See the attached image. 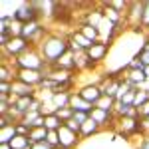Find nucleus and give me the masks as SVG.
Segmentation results:
<instances>
[{
  "label": "nucleus",
  "mask_w": 149,
  "mask_h": 149,
  "mask_svg": "<svg viewBox=\"0 0 149 149\" xmlns=\"http://www.w3.org/2000/svg\"><path fill=\"white\" fill-rule=\"evenodd\" d=\"M90 117H92V119H93V121H95L100 127L107 125V123H111V121H115V119H117V117H115V113L103 111V109H100V107H93L92 113H90Z\"/></svg>",
  "instance_id": "nucleus-11"
},
{
  "label": "nucleus",
  "mask_w": 149,
  "mask_h": 149,
  "mask_svg": "<svg viewBox=\"0 0 149 149\" xmlns=\"http://www.w3.org/2000/svg\"><path fill=\"white\" fill-rule=\"evenodd\" d=\"M137 58L141 60V64H143L145 68L149 66V42H147V44H143V46L139 48V54H137Z\"/></svg>",
  "instance_id": "nucleus-23"
},
{
  "label": "nucleus",
  "mask_w": 149,
  "mask_h": 149,
  "mask_svg": "<svg viewBox=\"0 0 149 149\" xmlns=\"http://www.w3.org/2000/svg\"><path fill=\"white\" fill-rule=\"evenodd\" d=\"M30 145H32L30 139L24 137V135H16V137L10 141V147L12 149H26V147H30Z\"/></svg>",
  "instance_id": "nucleus-21"
},
{
  "label": "nucleus",
  "mask_w": 149,
  "mask_h": 149,
  "mask_svg": "<svg viewBox=\"0 0 149 149\" xmlns=\"http://www.w3.org/2000/svg\"><path fill=\"white\" fill-rule=\"evenodd\" d=\"M12 16H14V20H18L20 24H28V22L38 20L40 12H38L34 2H24V4H20L16 10L12 12Z\"/></svg>",
  "instance_id": "nucleus-3"
},
{
  "label": "nucleus",
  "mask_w": 149,
  "mask_h": 149,
  "mask_svg": "<svg viewBox=\"0 0 149 149\" xmlns=\"http://www.w3.org/2000/svg\"><path fill=\"white\" fill-rule=\"evenodd\" d=\"M46 137H48V129L46 127H34V129H30V133H28V139H30L32 145H34V143L46 141Z\"/></svg>",
  "instance_id": "nucleus-15"
},
{
  "label": "nucleus",
  "mask_w": 149,
  "mask_h": 149,
  "mask_svg": "<svg viewBox=\"0 0 149 149\" xmlns=\"http://www.w3.org/2000/svg\"><path fill=\"white\" fill-rule=\"evenodd\" d=\"M70 107H72L74 111H81V113H92V109H93L92 103H88L78 92H72V97H70Z\"/></svg>",
  "instance_id": "nucleus-10"
},
{
  "label": "nucleus",
  "mask_w": 149,
  "mask_h": 149,
  "mask_svg": "<svg viewBox=\"0 0 149 149\" xmlns=\"http://www.w3.org/2000/svg\"><path fill=\"white\" fill-rule=\"evenodd\" d=\"M93 107H100V109H103V111L113 113V109H115V100H113V97H109V95H102V100L95 103Z\"/></svg>",
  "instance_id": "nucleus-19"
},
{
  "label": "nucleus",
  "mask_w": 149,
  "mask_h": 149,
  "mask_svg": "<svg viewBox=\"0 0 149 149\" xmlns=\"http://www.w3.org/2000/svg\"><path fill=\"white\" fill-rule=\"evenodd\" d=\"M76 123H80V125H84L88 119H90V113H81V111H74V117H72Z\"/></svg>",
  "instance_id": "nucleus-27"
},
{
  "label": "nucleus",
  "mask_w": 149,
  "mask_h": 149,
  "mask_svg": "<svg viewBox=\"0 0 149 149\" xmlns=\"http://www.w3.org/2000/svg\"><path fill=\"white\" fill-rule=\"evenodd\" d=\"M16 80L30 86V88H40V84L44 81V72H36V70H16Z\"/></svg>",
  "instance_id": "nucleus-6"
},
{
  "label": "nucleus",
  "mask_w": 149,
  "mask_h": 149,
  "mask_svg": "<svg viewBox=\"0 0 149 149\" xmlns=\"http://www.w3.org/2000/svg\"><path fill=\"white\" fill-rule=\"evenodd\" d=\"M100 129H102V127H100V125H97V123H95V121L92 119V117H90V119H88V121L81 125V129H80V137H81V139H88V137H92V135H95Z\"/></svg>",
  "instance_id": "nucleus-13"
},
{
  "label": "nucleus",
  "mask_w": 149,
  "mask_h": 149,
  "mask_svg": "<svg viewBox=\"0 0 149 149\" xmlns=\"http://www.w3.org/2000/svg\"><path fill=\"white\" fill-rule=\"evenodd\" d=\"M109 8H113V10H117V12H121L123 16H125V12H127V8H129V2H121V0H109V2H105Z\"/></svg>",
  "instance_id": "nucleus-22"
},
{
  "label": "nucleus",
  "mask_w": 149,
  "mask_h": 149,
  "mask_svg": "<svg viewBox=\"0 0 149 149\" xmlns=\"http://www.w3.org/2000/svg\"><path fill=\"white\" fill-rule=\"evenodd\" d=\"M78 93H80L88 103H92V105H95V103L102 100V95H103L102 90H100V86H86V88H80Z\"/></svg>",
  "instance_id": "nucleus-9"
},
{
  "label": "nucleus",
  "mask_w": 149,
  "mask_h": 149,
  "mask_svg": "<svg viewBox=\"0 0 149 149\" xmlns=\"http://www.w3.org/2000/svg\"><path fill=\"white\" fill-rule=\"evenodd\" d=\"M32 149H54L48 141H42V143H34V145H30Z\"/></svg>",
  "instance_id": "nucleus-30"
},
{
  "label": "nucleus",
  "mask_w": 149,
  "mask_h": 149,
  "mask_svg": "<svg viewBox=\"0 0 149 149\" xmlns=\"http://www.w3.org/2000/svg\"><path fill=\"white\" fill-rule=\"evenodd\" d=\"M143 12H145V2H129V8L125 12V24L133 30L141 28Z\"/></svg>",
  "instance_id": "nucleus-4"
},
{
  "label": "nucleus",
  "mask_w": 149,
  "mask_h": 149,
  "mask_svg": "<svg viewBox=\"0 0 149 149\" xmlns=\"http://www.w3.org/2000/svg\"><path fill=\"white\" fill-rule=\"evenodd\" d=\"M56 149H62V147H56Z\"/></svg>",
  "instance_id": "nucleus-34"
},
{
  "label": "nucleus",
  "mask_w": 149,
  "mask_h": 149,
  "mask_svg": "<svg viewBox=\"0 0 149 149\" xmlns=\"http://www.w3.org/2000/svg\"><path fill=\"white\" fill-rule=\"evenodd\" d=\"M58 135H60V147H62V149H72V147H76V143L81 139L78 133L70 131L66 125H62L60 129H58Z\"/></svg>",
  "instance_id": "nucleus-8"
},
{
  "label": "nucleus",
  "mask_w": 149,
  "mask_h": 149,
  "mask_svg": "<svg viewBox=\"0 0 149 149\" xmlns=\"http://www.w3.org/2000/svg\"><path fill=\"white\" fill-rule=\"evenodd\" d=\"M0 149H12L10 143H0Z\"/></svg>",
  "instance_id": "nucleus-32"
},
{
  "label": "nucleus",
  "mask_w": 149,
  "mask_h": 149,
  "mask_svg": "<svg viewBox=\"0 0 149 149\" xmlns=\"http://www.w3.org/2000/svg\"><path fill=\"white\" fill-rule=\"evenodd\" d=\"M147 102H149V90L139 88L137 92H135V102H133V107H135V109H139V107H143Z\"/></svg>",
  "instance_id": "nucleus-20"
},
{
  "label": "nucleus",
  "mask_w": 149,
  "mask_h": 149,
  "mask_svg": "<svg viewBox=\"0 0 149 149\" xmlns=\"http://www.w3.org/2000/svg\"><path fill=\"white\" fill-rule=\"evenodd\" d=\"M38 50L48 66H56L58 60L70 50V38H64L60 34H48L44 38V42L38 46Z\"/></svg>",
  "instance_id": "nucleus-1"
},
{
  "label": "nucleus",
  "mask_w": 149,
  "mask_h": 149,
  "mask_svg": "<svg viewBox=\"0 0 149 149\" xmlns=\"http://www.w3.org/2000/svg\"><path fill=\"white\" fill-rule=\"evenodd\" d=\"M62 125H64V121H62L56 113H54V115H46V117H44V127H46L48 131H58Z\"/></svg>",
  "instance_id": "nucleus-17"
},
{
  "label": "nucleus",
  "mask_w": 149,
  "mask_h": 149,
  "mask_svg": "<svg viewBox=\"0 0 149 149\" xmlns=\"http://www.w3.org/2000/svg\"><path fill=\"white\" fill-rule=\"evenodd\" d=\"M117 123H119V131H121V135L125 139L133 137V135H141V123H139V117H119L117 119Z\"/></svg>",
  "instance_id": "nucleus-5"
},
{
  "label": "nucleus",
  "mask_w": 149,
  "mask_h": 149,
  "mask_svg": "<svg viewBox=\"0 0 149 149\" xmlns=\"http://www.w3.org/2000/svg\"><path fill=\"white\" fill-rule=\"evenodd\" d=\"M70 97H72V93H70V92H56V93H54V105H56L58 109H62V107H70Z\"/></svg>",
  "instance_id": "nucleus-16"
},
{
  "label": "nucleus",
  "mask_w": 149,
  "mask_h": 149,
  "mask_svg": "<svg viewBox=\"0 0 149 149\" xmlns=\"http://www.w3.org/2000/svg\"><path fill=\"white\" fill-rule=\"evenodd\" d=\"M143 72H145V78H147V80H149V66H147V68H145V70H143Z\"/></svg>",
  "instance_id": "nucleus-33"
},
{
  "label": "nucleus",
  "mask_w": 149,
  "mask_h": 149,
  "mask_svg": "<svg viewBox=\"0 0 149 149\" xmlns=\"http://www.w3.org/2000/svg\"><path fill=\"white\" fill-rule=\"evenodd\" d=\"M141 30L149 32V2H145V12H143V20H141Z\"/></svg>",
  "instance_id": "nucleus-26"
},
{
  "label": "nucleus",
  "mask_w": 149,
  "mask_h": 149,
  "mask_svg": "<svg viewBox=\"0 0 149 149\" xmlns=\"http://www.w3.org/2000/svg\"><path fill=\"white\" fill-rule=\"evenodd\" d=\"M123 78H125V80L129 81L133 88H137V90H139V88H143V84L147 81V78H145V72H143V70H127Z\"/></svg>",
  "instance_id": "nucleus-12"
},
{
  "label": "nucleus",
  "mask_w": 149,
  "mask_h": 149,
  "mask_svg": "<svg viewBox=\"0 0 149 149\" xmlns=\"http://www.w3.org/2000/svg\"><path fill=\"white\" fill-rule=\"evenodd\" d=\"M12 66L16 70H36V72H46L48 64L46 60L42 58L38 48H30L28 52H24L20 58L12 60Z\"/></svg>",
  "instance_id": "nucleus-2"
},
{
  "label": "nucleus",
  "mask_w": 149,
  "mask_h": 149,
  "mask_svg": "<svg viewBox=\"0 0 149 149\" xmlns=\"http://www.w3.org/2000/svg\"><path fill=\"white\" fill-rule=\"evenodd\" d=\"M64 125L68 127L70 131H74V133H78V135H80V129H81V125H80V123H76L74 119H70V121H66Z\"/></svg>",
  "instance_id": "nucleus-29"
},
{
  "label": "nucleus",
  "mask_w": 149,
  "mask_h": 149,
  "mask_svg": "<svg viewBox=\"0 0 149 149\" xmlns=\"http://www.w3.org/2000/svg\"><path fill=\"white\" fill-rule=\"evenodd\" d=\"M16 135H18V133H16V125L0 127V143H10Z\"/></svg>",
  "instance_id": "nucleus-18"
},
{
  "label": "nucleus",
  "mask_w": 149,
  "mask_h": 149,
  "mask_svg": "<svg viewBox=\"0 0 149 149\" xmlns=\"http://www.w3.org/2000/svg\"><path fill=\"white\" fill-rule=\"evenodd\" d=\"M139 117H149V102L143 107H139Z\"/></svg>",
  "instance_id": "nucleus-31"
},
{
  "label": "nucleus",
  "mask_w": 149,
  "mask_h": 149,
  "mask_svg": "<svg viewBox=\"0 0 149 149\" xmlns=\"http://www.w3.org/2000/svg\"><path fill=\"white\" fill-rule=\"evenodd\" d=\"M56 115L64 121V123H66V121H70V119L74 117V109H72V107H62V109H58Z\"/></svg>",
  "instance_id": "nucleus-24"
},
{
  "label": "nucleus",
  "mask_w": 149,
  "mask_h": 149,
  "mask_svg": "<svg viewBox=\"0 0 149 149\" xmlns=\"http://www.w3.org/2000/svg\"><path fill=\"white\" fill-rule=\"evenodd\" d=\"M78 30H80V32L86 36L90 42H93V44H95V42H102V38H100V30H97V28H93V26H90V24L84 22Z\"/></svg>",
  "instance_id": "nucleus-14"
},
{
  "label": "nucleus",
  "mask_w": 149,
  "mask_h": 149,
  "mask_svg": "<svg viewBox=\"0 0 149 149\" xmlns=\"http://www.w3.org/2000/svg\"><path fill=\"white\" fill-rule=\"evenodd\" d=\"M107 52H109V44H105V42H95L86 54H88V58H90V62H92L93 66H100L103 60H105Z\"/></svg>",
  "instance_id": "nucleus-7"
},
{
  "label": "nucleus",
  "mask_w": 149,
  "mask_h": 149,
  "mask_svg": "<svg viewBox=\"0 0 149 149\" xmlns=\"http://www.w3.org/2000/svg\"><path fill=\"white\" fill-rule=\"evenodd\" d=\"M46 141H48V143H50V145H52L54 149L60 147V135H58V131H48Z\"/></svg>",
  "instance_id": "nucleus-25"
},
{
  "label": "nucleus",
  "mask_w": 149,
  "mask_h": 149,
  "mask_svg": "<svg viewBox=\"0 0 149 149\" xmlns=\"http://www.w3.org/2000/svg\"><path fill=\"white\" fill-rule=\"evenodd\" d=\"M16 133H18V135H24V137H28V133H30V127L24 125L22 121H20V123H16Z\"/></svg>",
  "instance_id": "nucleus-28"
}]
</instances>
